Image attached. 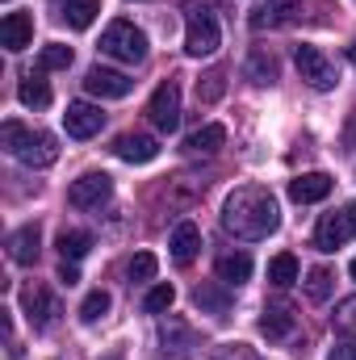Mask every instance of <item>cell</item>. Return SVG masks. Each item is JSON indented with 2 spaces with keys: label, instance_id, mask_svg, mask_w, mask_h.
Instances as JSON below:
<instances>
[{
  "label": "cell",
  "instance_id": "6da1fadb",
  "mask_svg": "<svg viewBox=\"0 0 356 360\" xmlns=\"http://www.w3.org/2000/svg\"><path fill=\"white\" fill-rule=\"evenodd\" d=\"M222 226L227 235L243 239V243H260L281 226V210L276 197L265 184H239L227 201H222Z\"/></svg>",
  "mask_w": 356,
  "mask_h": 360
},
{
  "label": "cell",
  "instance_id": "7a4b0ae2",
  "mask_svg": "<svg viewBox=\"0 0 356 360\" xmlns=\"http://www.w3.org/2000/svg\"><path fill=\"white\" fill-rule=\"evenodd\" d=\"M0 143L25 168H51L59 160V139L51 130H25L21 122H4L0 126Z\"/></svg>",
  "mask_w": 356,
  "mask_h": 360
},
{
  "label": "cell",
  "instance_id": "3957f363",
  "mask_svg": "<svg viewBox=\"0 0 356 360\" xmlns=\"http://www.w3.org/2000/svg\"><path fill=\"white\" fill-rule=\"evenodd\" d=\"M218 42H222V30H218V21H214V13L205 8V4H184V51L193 55V59H205V55H214L218 51Z\"/></svg>",
  "mask_w": 356,
  "mask_h": 360
},
{
  "label": "cell",
  "instance_id": "277c9868",
  "mask_svg": "<svg viewBox=\"0 0 356 360\" xmlns=\"http://www.w3.org/2000/svg\"><path fill=\"white\" fill-rule=\"evenodd\" d=\"M101 55H109L117 63H143L147 59V34L134 30L130 21H113L101 34Z\"/></svg>",
  "mask_w": 356,
  "mask_h": 360
},
{
  "label": "cell",
  "instance_id": "5b68a950",
  "mask_svg": "<svg viewBox=\"0 0 356 360\" xmlns=\"http://www.w3.org/2000/svg\"><path fill=\"white\" fill-rule=\"evenodd\" d=\"M293 63H298V76H302L314 92H331L336 84H340L336 63H331L319 46H298V51H293Z\"/></svg>",
  "mask_w": 356,
  "mask_h": 360
},
{
  "label": "cell",
  "instance_id": "8992f818",
  "mask_svg": "<svg viewBox=\"0 0 356 360\" xmlns=\"http://www.w3.org/2000/svg\"><path fill=\"white\" fill-rule=\"evenodd\" d=\"M352 239H356V201L344 205L340 214H323L319 226H314V248L319 252H336V248H344Z\"/></svg>",
  "mask_w": 356,
  "mask_h": 360
},
{
  "label": "cell",
  "instance_id": "52a82bcc",
  "mask_svg": "<svg viewBox=\"0 0 356 360\" xmlns=\"http://www.w3.org/2000/svg\"><path fill=\"white\" fill-rule=\"evenodd\" d=\"M160 344H164V356L189 360V356H197L201 335H197V331H193L180 314H168V319H160Z\"/></svg>",
  "mask_w": 356,
  "mask_h": 360
},
{
  "label": "cell",
  "instance_id": "ba28073f",
  "mask_svg": "<svg viewBox=\"0 0 356 360\" xmlns=\"http://www.w3.org/2000/svg\"><path fill=\"white\" fill-rule=\"evenodd\" d=\"M21 310H25V319H30V327H34V331H51V327H55V319L63 314L59 297H55L46 285H30V289L21 293Z\"/></svg>",
  "mask_w": 356,
  "mask_h": 360
},
{
  "label": "cell",
  "instance_id": "9c48e42d",
  "mask_svg": "<svg viewBox=\"0 0 356 360\" xmlns=\"http://www.w3.org/2000/svg\"><path fill=\"white\" fill-rule=\"evenodd\" d=\"M147 117H151V126H155V130H164V134H172V130L180 126V89L172 84V80L151 92Z\"/></svg>",
  "mask_w": 356,
  "mask_h": 360
},
{
  "label": "cell",
  "instance_id": "30bf717a",
  "mask_svg": "<svg viewBox=\"0 0 356 360\" xmlns=\"http://www.w3.org/2000/svg\"><path fill=\"white\" fill-rule=\"evenodd\" d=\"M109 193H113V180L105 176V172H84L80 180H72L68 201L76 210H101V201H109Z\"/></svg>",
  "mask_w": 356,
  "mask_h": 360
},
{
  "label": "cell",
  "instance_id": "8fae6325",
  "mask_svg": "<svg viewBox=\"0 0 356 360\" xmlns=\"http://www.w3.org/2000/svg\"><path fill=\"white\" fill-rule=\"evenodd\" d=\"M101 126H105V113L89 105V101H72L68 105V113H63V130H68V139H92V134H101Z\"/></svg>",
  "mask_w": 356,
  "mask_h": 360
},
{
  "label": "cell",
  "instance_id": "7c38bea8",
  "mask_svg": "<svg viewBox=\"0 0 356 360\" xmlns=\"http://www.w3.org/2000/svg\"><path fill=\"white\" fill-rule=\"evenodd\" d=\"M84 89L92 96H101V101H122V96H130L134 80L126 72H113V68H92L89 76H84Z\"/></svg>",
  "mask_w": 356,
  "mask_h": 360
},
{
  "label": "cell",
  "instance_id": "4fadbf2b",
  "mask_svg": "<svg viewBox=\"0 0 356 360\" xmlns=\"http://www.w3.org/2000/svg\"><path fill=\"white\" fill-rule=\"evenodd\" d=\"M8 260L13 264H34L38 260V252H42V231H38V222H30V226H17L13 235H8Z\"/></svg>",
  "mask_w": 356,
  "mask_h": 360
},
{
  "label": "cell",
  "instance_id": "5bb4252c",
  "mask_svg": "<svg viewBox=\"0 0 356 360\" xmlns=\"http://www.w3.org/2000/svg\"><path fill=\"white\" fill-rule=\"evenodd\" d=\"M331 184H336V180L327 176V172H306V176L289 180V197H293L298 205H314V201H323V197L331 193Z\"/></svg>",
  "mask_w": 356,
  "mask_h": 360
},
{
  "label": "cell",
  "instance_id": "9a60e30c",
  "mask_svg": "<svg viewBox=\"0 0 356 360\" xmlns=\"http://www.w3.org/2000/svg\"><path fill=\"white\" fill-rule=\"evenodd\" d=\"M168 248H172V260H177L180 269H184V264H193V260H197V252H201V231H197V222H189V218L177 222V231H172V243H168Z\"/></svg>",
  "mask_w": 356,
  "mask_h": 360
},
{
  "label": "cell",
  "instance_id": "2e32d148",
  "mask_svg": "<svg viewBox=\"0 0 356 360\" xmlns=\"http://www.w3.org/2000/svg\"><path fill=\"white\" fill-rule=\"evenodd\" d=\"M113 151H117L126 164H151V160L160 155V143H155L151 134H122V139L113 143Z\"/></svg>",
  "mask_w": 356,
  "mask_h": 360
},
{
  "label": "cell",
  "instance_id": "e0dca14e",
  "mask_svg": "<svg viewBox=\"0 0 356 360\" xmlns=\"http://www.w3.org/2000/svg\"><path fill=\"white\" fill-rule=\"evenodd\" d=\"M30 38H34V21H30L25 13H8V17L0 21V46H4V51H25Z\"/></svg>",
  "mask_w": 356,
  "mask_h": 360
},
{
  "label": "cell",
  "instance_id": "ac0fdd59",
  "mask_svg": "<svg viewBox=\"0 0 356 360\" xmlns=\"http://www.w3.org/2000/svg\"><path fill=\"white\" fill-rule=\"evenodd\" d=\"M293 17H298V0H268L265 8H256L252 30H276V25H289Z\"/></svg>",
  "mask_w": 356,
  "mask_h": 360
},
{
  "label": "cell",
  "instance_id": "d6986e66",
  "mask_svg": "<svg viewBox=\"0 0 356 360\" xmlns=\"http://www.w3.org/2000/svg\"><path fill=\"white\" fill-rule=\"evenodd\" d=\"M222 143H227V130H222V126H201V130H193V134L184 139V151H189V155H214Z\"/></svg>",
  "mask_w": 356,
  "mask_h": 360
},
{
  "label": "cell",
  "instance_id": "ffe728a7",
  "mask_svg": "<svg viewBox=\"0 0 356 360\" xmlns=\"http://www.w3.org/2000/svg\"><path fill=\"white\" fill-rule=\"evenodd\" d=\"M248 276H252V256L248 252H231V256L218 260V281L222 285H243Z\"/></svg>",
  "mask_w": 356,
  "mask_h": 360
},
{
  "label": "cell",
  "instance_id": "44dd1931",
  "mask_svg": "<svg viewBox=\"0 0 356 360\" xmlns=\"http://www.w3.org/2000/svg\"><path fill=\"white\" fill-rule=\"evenodd\" d=\"M218 285H222V281H218ZM218 285H197V289H193L197 310H205V314H214V319H222V314L231 310V297H227Z\"/></svg>",
  "mask_w": 356,
  "mask_h": 360
},
{
  "label": "cell",
  "instance_id": "7402d4cb",
  "mask_svg": "<svg viewBox=\"0 0 356 360\" xmlns=\"http://www.w3.org/2000/svg\"><path fill=\"white\" fill-rule=\"evenodd\" d=\"M268 281H272L276 289H289L293 281H302V269H298V256H289V252L272 256V260H268Z\"/></svg>",
  "mask_w": 356,
  "mask_h": 360
},
{
  "label": "cell",
  "instance_id": "603a6c76",
  "mask_svg": "<svg viewBox=\"0 0 356 360\" xmlns=\"http://www.w3.org/2000/svg\"><path fill=\"white\" fill-rule=\"evenodd\" d=\"M260 331H265L268 340H285V335L293 331V314H289V306H268L265 319H260Z\"/></svg>",
  "mask_w": 356,
  "mask_h": 360
},
{
  "label": "cell",
  "instance_id": "cb8c5ba5",
  "mask_svg": "<svg viewBox=\"0 0 356 360\" xmlns=\"http://www.w3.org/2000/svg\"><path fill=\"white\" fill-rule=\"evenodd\" d=\"M96 13H101V0H68L63 4V21L72 30H89L92 21H96Z\"/></svg>",
  "mask_w": 356,
  "mask_h": 360
},
{
  "label": "cell",
  "instance_id": "d4e9b609",
  "mask_svg": "<svg viewBox=\"0 0 356 360\" xmlns=\"http://www.w3.org/2000/svg\"><path fill=\"white\" fill-rule=\"evenodd\" d=\"M92 248V235L89 231H63L59 235V256L68 260V264H76V260H84Z\"/></svg>",
  "mask_w": 356,
  "mask_h": 360
},
{
  "label": "cell",
  "instance_id": "484cf974",
  "mask_svg": "<svg viewBox=\"0 0 356 360\" xmlns=\"http://www.w3.org/2000/svg\"><path fill=\"white\" fill-rule=\"evenodd\" d=\"M17 96H21L25 109H46V105H51V89H46L42 76H25L21 89H17Z\"/></svg>",
  "mask_w": 356,
  "mask_h": 360
},
{
  "label": "cell",
  "instance_id": "4316f807",
  "mask_svg": "<svg viewBox=\"0 0 356 360\" xmlns=\"http://www.w3.org/2000/svg\"><path fill=\"white\" fill-rule=\"evenodd\" d=\"M248 80H252V84H272V80H276V63H272L268 51H252V59H248Z\"/></svg>",
  "mask_w": 356,
  "mask_h": 360
},
{
  "label": "cell",
  "instance_id": "83f0119b",
  "mask_svg": "<svg viewBox=\"0 0 356 360\" xmlns=\"http://www.w3.org/2000/svg\"><path fill=\"white\" fill-rule=\"evenodd\" d=\"M38 68H42V72H63V68H72V46H63V42H51V46H42V55H38Z\"/></svg>",
  "mask_w": 356,
  "mask_h": 360
},
{
  "label": "cell",
  "instance_id": "f1b7e54d",
  "mask_svg": "<svg viewBox=\"0 0 356 360\" xmlns=\"http://www.w3.org/2000/svg\"><path fill=\"white\" fill-rule=\"evenodd\" d=\"M109 306H113V297H109L105 289H92L89 297L80 302V323H96V319H105Z\"/></svg>",
  "mask_w": 356,
  "mask_h": 360
},
{
  "label": "cell",
  "instance_id": "f546056e",
  "mask_svg": "<svg viewBox=\"0 0 356 360\" xmlns=\"http://www.w3.org/2000/svg\"><path fill=\"white\" fill-rule=\"evenodd\" d=\"M172 302H177V289H172V285H155V289L143 297V310H147V314H164V310H172Z\"/></svg>",
  "mask_w": 356,
  "mask_h": 360
},
{
  "label": "cell",
  "instance_id": "4dcf8cb0",
  "mask_svg": "<svg viewBox=\"0 0 356 360\" xmlns=\"http://www.w3.org/2000/svg\"><path fill=\"white\" fill-rule=\"evenodd\" d=\"M327 293H331V272L310 269L306 272V297H310V302H327Z\"/></svg>",
  "mask_w": 356,
  "mask_h": 360
},
{
  "label": "cell",
  "instance_id": "1f68e13d",
  "mask_svg": "<svg viewBox=\"0 0 356 360\" xmlns=\"http://www.w3.org/2000/svg\"><path fill=\"white\" fill-rule=\"evenodd\" d=\"M336 331L348 335V340H356V297H344V302L336 306Z\"/></svg>",
  "mask_w": 356,
  "mask_h": 360
},
{
  "label": "cell",
  "instance_id": "d6a6232c",
  "mask_svg": "<svg viewBox=\"0 0 356 360\" xmlns=\"http://www.w3.org/2000/svg\"><path fill=\"white\" fill-rule=\"evenodd\" d=\"M210 360H265V356L256 348H248V344H222V348H214Z\"/></svg>",
  "mask_w": 356,
  "mask_h": 360
},
{
  "label": "cell",
  "instance_id": "836d02e7",
  "mask_svg": "<svg viewBox=\"0 0 356 360\" xmlns=\"http://www.w3.org/2000/svg\"><path fill=\"white\" fill-rule=\"evenodd\" d=\"M155 269H160V264H155V256H151V252H139V256L130 260V281H151Z\"/></svg>",
  "mask_w": 356,
  "mask_h": 360
},
{
  "label": "cell",
  "instance_id": "e575fe53",
  "mask_svg": "<svg viewBox=\"0 0 356 360\" xmlns=\"http://www.w3.org/2000/svg\"><path fill=\"white\" fill-rule=\"evenodd\" d=\"M197 96H201V101H218V96H222V72H210L205 84H197Z\"/></svg>",
  "mask_w": 356,
  "mask_h": 360
},
{
  "label": "cell",
  "instance_id": "d590c367",
  "mask_svg": "<svg viewBox=\"0 0 356 360\" xmlns=\"http://www.w3.org/2000/svg\"><path fill=\"white\" fill-rule=\"evenodd\" d=\"M327 360H356V340H340V344L327 352Z\"/></svg>",
  "mask_w": 356,
  "mask_h": 360
},
{
  "label": "cell",
  "instance_id": "8d00e7d4",
  "mask_svg": "<svg viewBox=\"0 0 356 360\" xmlns=\"http://www.w3.org/2000/svg\"><path fill=\"white\" fill-rule=\"evenodd\" d=\"M59 281H63V285H76V281H80L76 264H68V260H63V269H59Z\"/></svg>",
  "mask_w": 356,
  "mask_h": 360
},
{
  "label": "cell",
  "instance_id": "74e56055",
  "mask_svg": "<svg viewBox=\"0 0 356 360\" xmlns=\"http://www.w3.org/2000/svg\"><path fill=\"white\" fill-rule=\"evenodd\" d=\"M348 143H356V122H352V130H348Z\"/></svg>",
  "mask_w": 356,
  "mask_h": 360
},
{
  "label": "cell",
  "instance_id": "f35d334b",
  "mask_svg": "<svg viewBox=\"0 0 356 360\" xmlns=\"http://www.w3.org/2000/svg\"><path fill=\"white\" fill-rule=\"evenodd\" d=\"M348 59H356V42H352V46H348Z\"/></svg>",
  "mask_w": 356,
  "mask_h": 360
},
{
  "label": "cell",
  "instance_id": "ab89813d",
  "mask_svg": "<svg viewBox=\"0 0 356 360\" xmlns=\"http://www.w3.org/2000/svg\"><path fill=\"white\" fill-rule=\"evenodd\" d=\"M348 272H352V281H356V260H352V264H348Z\"/></svg>",
  "mask_w": 356,
  "mask_h": 360
}]
</instances>
